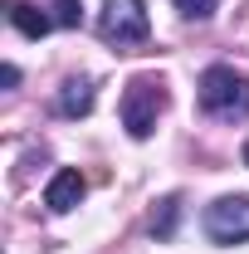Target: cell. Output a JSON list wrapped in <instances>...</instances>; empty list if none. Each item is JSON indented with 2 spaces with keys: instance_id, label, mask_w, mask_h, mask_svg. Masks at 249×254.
Instances as JSON below:
<instances>
[{
  "instance_id": "obj_9",
  "label": "cell",
  "mask_w": 249,
  "mask_h": 254,
  "mask_svg": "<svg viewBox=\"0 0 249 254\" xmlns=\"http://www.w3.org/2000/svg\"><path fill=\"white\" fill-rule=\"evenodd\" d=\"M54 25L78 30V25H83V5H78V0H54Z\"/></svg>"
},
{
  "instance_id": "obj_10",
  "label": "cell",
  "mask_w": 249,
  "mask_h": 254,
  "mask_svg": "<svg viewBox=\"0 0 249 254\" xmlns=\"http://www.w3.org/2000/svg\"><path fill=\"white\" fill-rule=\"evenodd\" d=\"M176 10H181L186 20H210V15H215V0H176Z\"/></svg>"
},
{
  "instance_id": "obj_6",
  "label": "cell",
  "mask_w": 249,
  "mask_h": 254,
  "mask_svg": "<svg viewBox=\"0 0 249 254\" xmlns=\"http://www.w3.org/2000/svg\"><path fill=\"white\" fill-rule=\"evenodd\" d=\"M10 25L25 34V39H44V34L54 30V15H44L30 0H10Z\"/></svg>"
},
{
  "instance_id": "obj_5",
  "label": "cell",
  "mask_w": 249,
  "mask_h": 254,
  "mask_svg": "<svg viewBox=\"0 0 249 254\" xmlns=\"http://www.w3.org/2000/svg\"><path fill=\"white\" fill-rule=\"evenodd\" d=\"M83 195H88V181H83L73 166H63V171H54V181H49V190H44V205H49L54 215H63V210H73Z\"/></svg>"
},
{
  "instance_id": "obj_8",
  "label": "cell",
  "mask_w": 249,
  "mask_h": 254,
  "mask_svg": "<svg viewBox=\"0 0 249 254\" xmlns=\"http://www.w3.org/2000/svg\"><path fill=\"white\" fill-rule=\"evenodd\" d=\"M176 225H181V200H176V195L156 200V210H152V235H156V240H171V235H176Z\"/></svg>"
},
{
  "instance_id": "obj_3",
  "label": "cell",
  "mask_w": 249,
  "mask_h": 254,
  "mask_svg": "<svg viewBox=\"0 0 249 254\" xmlns=\"http://www.w3.org/2000/svg\"><path fill=\"white\" fill-rule=\"evenodd\" d=\"M98 34L108 39V44H142L147 34H152V20H147V5L142 0H103V10H98Z\"/></svg>"
},
{
  "instance_id": "obj_2",
  "label": "cell",
  "mask_w": 249,
  "mask_h": 254,
  "mask_svg": "<svg viewBox=\"0 0 249 254\" xmlns=\"http://www.w3.org/2000/svg\"><path fill=\"white\" fill-rule=\"evenodd\" d=\"M166 103H171V93H166V83L161 78H152V73H142V78H132L123 93V127L142 142V137H152L156 118L166 113Z\"/></svg>"
},
{
  "instance_id": "obj_12",
  "label": "cell",
  "mask_w": 249,
  "mask_h": 254,
  "mask_svg": "<svg viewBox=\"0 0 249 254\" xmlns=\"http://www.w3.org/2000/svg\"><path fill=\"white\" fill-rule=\"evenodd\" d=\"M245 166H249V147H245Z\"/></svg>"
},
{
  "instance_id": "obj_4",
  "label": "cell",
  "mask_w": 249,
  "mask_h": 254,
  "mask_svg": "<svg viewBox=\"0 0 249 254\" xmlns=\"http://www.w3.org/2000/svg\"><path fill=\"white\" fill-rule=\"evenodd\" d=\"M205 235L215 245H245L249 240V195H220L205 205Z\"/></svg>"
},
{
  "instance_id": "obj_1",
  "label": "cell",
  "mask_w": 249,
  "mask_h": 254,
  "mask_svg": "<svg viewBox=\"0 0 249 254\" xmlns=\"http://www.w3.org/2000/svg\"><path fill=\"white\" fill-rule=\"evenodd\" d=\"M200 108H205L210 118H225V123L245 118L249 113V78L235 73L230 64L205 68V73H200Z\"/></svg>"
},
{
  "instance_id": "obj_7",
  "label": "cell",
  "mask_w": 249,
  "mask_h": 254,
  "mask_svg": "<svg viewBox=\"0 0 249 254\" xmlns=\"http://www.w3.org/2000/svg\"><path fill=\"white\" fill-rule=\"evenodd\" d=\"M54 108H59L63 118H88L93 113V83L88 78H68L59 88V98H54Z\"/></svg>"
},
{
  "instance_id": "obj_11",
  "label": "cell",
  "mask_w": 249,
  "mask_h": 254,
  "mask_svg": "<svg viewBox=\"0 0 249 254\" xmlns=\"http://www.w3.org/2000/svg\"><path fill=\"white\" fill-rule=\"evenodd\" d=\"M0 83H5V88H15V83H20V68H15V64H5V68H0Z\"/></svg>"
}]
</instances>
